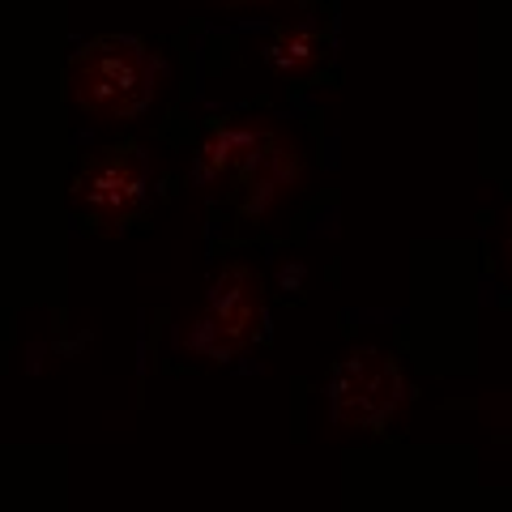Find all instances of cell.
<instances>
[{"label": "cell", "instance_id": "1", "mask_svg": "<svg viewBox=\"0 0 512 512\" xmlns=\"http://www.w3.org/2000/svg\"><path fill=\"white\" fill-rule=\"evenodd\" d=\"M308 184L299 141L269 116L214 120L197 150V188L210 201H231L244 222L286 210Z\"/></svg>", "mask_w": 512, "mask_h": 512}, {"label": "cell", "instance_id": "2", "mask_svg": "<svg viewBox=\"0 0 512 512\" xmlns=\"http://www.w3.org/2000/svg\"><path fill=\"white\" fill-rule=\"evenodd\" d=\"M167 64L146 39L99 35L86 39L64 64V94L94 124H128L158 103Z\"/></svg>", "mask_w": 512, "mask_h": 512}, {"label": "cell", "instance_id": "3", "mask_svg": "<svg viewBox=\"0 0 512 512\" xmlns=\"http://www.w3.org/2000/svg\"><path fill=\"white\" fill-rule=\"evenodd\" d=\"M265 320H269V308H265L261 274L244 261H231L214 269L197 308L180 316V325H175V350L201 363H231L248 346L261 342Z\"/></svg>", "mask_w": 512, "mask_h": 512}, {"label": "cell", "instance_id": "4", "mask_svg": "<svg viewBox=\"0 0 512 512\" xmlns=\"http://www.w3.org/2000/svg\"><path fill=\"white\" fill-rule=\"evenodd\" d=\"M325 406L333 427L384 436V431H393L406 419V406H410L406 367L380 346H350L329 367Z\"/></svg>", "mask_w": 512, "mask_h": 512}, {"label": "cell", "instance_id": "5", "mask_svg": "<svg viewBox=\"0 0 512 512\" xmlns=\"http://www.w3.org/2000/svg\"><path fill=\"white\" fill-rule=\"evenodd\" d=\"M146 197H150V163L133 141L90 150L73 175V188H69L73 210L86 214L103 235L133 227V218L141 214Z\"/></svg>", "mask_w": 512, "mask_h": 512}, {"label": "cell", "instance_id": "6", "mask_svg": "<svg viewBox=\"0 0 512 512\" xmlns=\"http://www.w3.org/2000/svg\"><path fill=\"white\" fill-rule=\"evenodd\" d=\"M329 60V30L316 22H286L265 43V64L282 82H303Z\"/></svg>", "mask_w": 512, "mask_h": 512}, {"label": "cell", "instance_id": "7", "mask_svg": "<svg viewBox=\"0 0 512 512\" xmlns=\"http://www.w3.org/2000/svg\"><path fill=\"white\" fill-rule=\"evenodd\" d=\"M222 5H231V9H252V5H278V0H222Z\"/></svg>", "mask_w": 512, "mask_h": 512}, {"label": "cell", "instance_id": "8", "mask_svg": "<svg viewBox=\"0 0 512 512\" xmlns=\"http://www.w3.org/2000/svg\"><path fill=\"white\" fill-rule=\"evenodd\" d=\"M508 261H512V231H508Z\"/></svg>", "mask_w": 512, "mask_h": 512}]
</instances>
